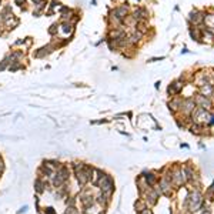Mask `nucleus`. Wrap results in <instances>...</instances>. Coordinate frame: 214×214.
Wrapping results in <instances>:
<instances>
[{
  "label": "nucleus",
  "instance_id": "nucleus-1",
  "mask_svg": "<svg viewBox=\"0 0 214 214\" xmlns=\"http://www.w3.org/2000/svg\"><path fill=\"white\" fill-rule=\"evenodd\" d=\"M204 13L203 12H200V10H194V12H191L190 13V16H188V19H190V21L191 23H194L196 26H198V24H201L203 21H204Z\"/></svg>",
  "mask_w": 214,
  "mask_h": 214
},
{
  "label": "nucleus",
  "instance_id": "nucleus-2",
  "mask_svg": "<svg viewBox=\"0 0 214 214\" xmlns=\"http://www.w3.org/2000/svg\"><path fill=\"white\" fill-rule=\"evenodd\" d=\"M196 103L200 104L201 109H211V100L208 97H206V96H203V94H200V96L196 97Z\"/></svg>",
  "mask_w": 214,
  "mask_h": 214
},
{
  "label": "nucleus",
  "instance_id": "nucleus-3",
  "mask_svg": "<svg viewBox=\"0 0 214 214\" xmlns=\"http://www.w3.org/2000/svg\"><path fill=\"white\" fill-rule=\"evenodd\" d=\"M194 106H196V101L194 99H186L183 103H181V107L186 113H190L191 110H194Z\"/></svg>",
  "mask_w": 214,
  "mask_h": 214
},
{
  "label": "nucleus",
  "instance_id": "nucleus-4",
  "mask_svg": "<svg viewBox=\"0 0 214 214\" xmlns=\"http://www.w3.org/2000/svg\"><path fill=\"white\" fill-rule=\"evenodd\" d=\"M200 91L203 93V96H206V97H210L211 94L214 93V89L211 84H207V83H204V84H201V87H200Z\"/></svg>",
  "mask_w": 214,
  "mask_h": 214
},
{
  "label": "nucleus",
  "instance_id": "nucleus-5",
  "mask_svg": "<svg viewBox=\"0 0 214 214\" xmlns=\"http://www.w3.org/2000/svg\"><path fill=\"white\" fill-rule=\"evenodd\" d=\"M184 84H181V82H174L170 87H168V93H173V94H179L180 90L183 89Z\"/></svg>",
  "mask_w": 214,
  "mask_h": 214
},
{
  "label": "nucleus",
  "instance_id": "nucleus-6",
  "mask_svg": "<svg viewBox=\"0 0 214 214\" xmlns=\"http://www.w3.org/2000/svg\"><path fill=\"white\" fill-rule=\"evenodd\" d=\"M114 15H116V19H118V20H121V19H124L126 15H127V7H118V9H116L114 10Z\"/></svg>",
  "mask_w": 214,
  "mask_h": 214
},
{
  "label": "nucleus",
  "instance_id": "nucleus-7",
  "mask_svg": "<svg viewBox=\"0 0 214 214\" xmlns=\"http://www.w3.org/2000/svg\"><path fill=\"white\" fill-rule=\"evenodd\" d=\"M204 23H206L207 27L213 29L214 27V15H206V16H204Z\"/></svg>",
  "mask_w": 214,
  "mask_h": 214
},
{
  "label": "nucleus",
  "instance_id": "nucleus-8",
  "mask_svg": "<svg viewBox=\"0 0 214 214\" xmlns=\"http://www.w3.org/2000/svg\"><path fill=\"white\" fill-rule=\"evenodd\" d=\"M140 37H141V32H134V33L130 36V39H129V42L130 43H137V42H140Z\"/></svg>",
  "mask_w": 214,
  "mask_h": 214
},
{
  "label": "nucleus",
  "instance_id": "nucleus-9",
  "mask_svg": "<svg viewBox=\"0 0 214 214\" xmlns=\"http://www.w3.org/2000/svg\"><path fill=\"white\" fill-rule=\"evenodd\" d=\"M62 26H63V32H71V30H73V27H71V24H70V23H63V24H62Z\"/></svg>",
  "mask_w": 214,
  "mask_h": 214
},
{
  "label": "nucleus",
  "instance_id": "nucleus-10",
  "mask_svg": "<svg viewBox=\"0 0 214 214\" xmlns=\"http://www.w3.org/2000/svg\"><path fill=\"white\" fill-rule=\"evenodd\" d=\"M190 33H191V36H193V37L196 39V40H198V39H200V33H198V29H194V30L191 29V30H190Z\"/></svg>",
  "mask_w": 214,
  "mask_h": 214
},
{
  "label": "nucleus",
  "instance_id": "nucleus-11",
  "mask_svg": "<svg viewBox=\"0 0 214 214\" xmlns=\"http://www.w3.org/2000/svg\"><path fill=\"white\" fill-rule=\"evenodd\" d=\"M24 3V0H16V4H19V6H21Z\"/></svg>",
  "mask_w": 214,
  "mask_h": 214
},
{
  "label": "nucleus",
  "instance_id": "nucleus-12",
  "mask_svg": "<svg viewBox=\"0 0 214 214\" xmlns=\"http://www.w3.org/2000/svg\"><path fill=\"white\" fill-rule=\"evenodd\" d=\"M213 76H214V74H213Z\"/></svg>",
  "mask_w": 214,
  "mask_h": 214
}]
</instances>
